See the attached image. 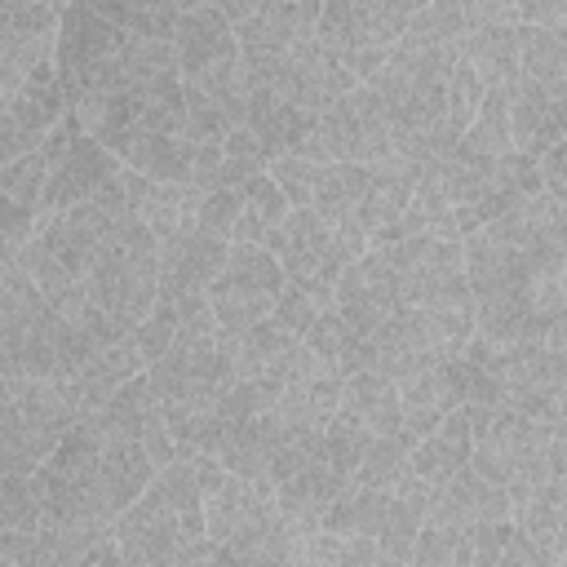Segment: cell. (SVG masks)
I'll return each mask as SVG.
<instances>
[{"label":"cell","mask_w":567,"mask_h":567,"mask_svg":"<svg viewBox=\"0 0 567 567\" xmlns=\"http://www.w3.org/2000/svg\"><path fill=\"white\" fill-rule=\"evenodd\" d=\"M474 337L505 350L518 341L563 346V257H527L483 235L461 239Z\"/></svg>","instance_id":"cell-1"},{"label":"cell","mask_w":567,"mask_h":567,"mask_svg":"<svg viewBox=\"0 0 567 567\" xmlns=\"http://www.w3.org/2000/svg\"><path fill=\"white\" fill-rule=\"evenodd\" d=\"M155 292H159V244L133 217V208H124L111 221L66 323H75L93 346L133 341V332L155 306Z\"/></svg>","instance_id":"cell-2"},{"label":"cell","mask_w":567,"mask_h":567,"mask_svg":"<svg viewBox=\"0 0 567 567\" xmlns=\"http://www.w3.org/2000/svg\"><path fill=\"white\" fill-rule=\"evenodd\" d=\"M111 540L124 558L146 567H195L208 549L204 536V492L190 461H173L159 470L146 492L111 523Z\"/></svg>","instance_id":"cell-3"},{"label":"cell","mask_w":567,"mask_h":567,"mask_svg":"<svg viewBox=\"0 0 567 567\" xmlns=\"http://www.w3.org/2000/svg\"><path fill=\"white\" fill-rule=\"evenodd\" d=\"M93 350L97 346L66 323L22 270L0 279V385L66 381Z\"/></svg>","instance_id":"cell-4"},{"label":"cell","mask_w":567,"mask_h":567,"mask_svg":"<svg viewBox=\"0 0 567 567\" xmlns=\"http://www.w3.org/2000/svg\"><path fill=\"white\" fill-rule=\"evenodd\" d=\"M470 421V465L496 483L509 496V514L514 505H523L540 483L563 478V421H532L523 412L509 408H492V412H474Z\"/></svg>","instance_id":"cell-5"},{"label":"cell","mask_w":567,"mask_h":567,"mask_svg":"<svg viewBox=\"0 0 567 567\" xmlns=\"http://www.w3.org/2000/svg\"><path fill=\"white\" fill-rule=\"evenodd\" d=\"M142 377H146V385H151V394L159 403V416L168 425L177 461H190L204 421L213 416L221 394L235 385V372H230V359H226L217 332L168 346L155 363L142 368Z\"/></svg>","instance_id":"cell-6"},{"label":"cell","mask_w":567,"mask_h":567,"mask_svg":"<svg viewBox=\"0 0 567 567\" xmlns=\"http://www.w3.org/2000/svg\"><path fill=\"white\" fill-rule=\"evenodd\" d=\"M173 53H177V80L204 93L239 128L244 124V66H239V40L226 13L217 4H182V18L173 27Z\"/></svg>","instance_id":"cell-7"},{"label":"cell","mask_w":567,"mask_h":567,"mask_svg":"<svg viewBox=\"0 0 567 567\" xmlns=\"http://www.w3.org/2000/svg\"><path fill=\"white\" fill-rule=\"evenodd\" d=\"M80 425L58 381L0 385V474H35Z\"/></svg>","instance_id":"cell-8"},{"label":"cell","mask_w":567,"mask_h":567,"mask_svg":"<svg viewBox=\"0 0 567 567\" xmlns=\"http://www.w3.org/2000/svg\"><path fill=\"white\" fill-rule=\"evenodd\" d=\"M416 9H421L416 0H332V4H319L315 35L363 84L390 58V49L399 44Z\"/></svg>","instance_id":"cell-9"},{"label":"cell","mask_w":567,"mask_h":567,"mask_svg":"<svg viewBox=\"0 0 567 567\" xmlns=\"http://www.w3.org/2000/svg\"><path fill=\"white\" fill-rule=\"evenodd\" d=\"M363 252H368L363 235L332 230L328 221H319L306 208H288V217H284V226H279V235L270 244V257L279 261L284 284H292V288H301V292H310L319 301H332L337 279Z\"/></svg>","instance_id":"cell-10"},{"label":"cell","mask_w":567,"mask_h":567,"mask_svg":"<svg viewBox=\"0 0 567 567\" xmlns=\"http://www.w3.org/2000/svg\"><path fill=\"white\" fill-rule=\"evenodd\" d=\"M381 252L399 301L408 310H470V288H465V266H461V239H434V235H416L390 248H372Z\"/></svg>","instance_id":"cell-11"},{"label":"cell","mask_w":567,"mask_h":567,"mask_svg":"<svg viewBox=\"0 0 567 567\" xmlns=\"http://www.w3.org/2000/svg\"><path fill=\"white\" fill-rule=\"evenodd\" d=\"M40 151L49 155V177H44V190H40V204L35 213H62V208H75V204H89L97 195H106L115 186V177L124 173V164L97 146L80 120L66 111V120L40 142Z\"/></svg>","instance_id":"cell-12"},{"label":"cell","mask_w":567,"mask_h":567,"mask_svg":"<svg viewBox=\"0 0 567 567\" xmlns=\"http://www.w3.org/2000/svg\"><path fill=\"white\" fill-rule=\"evenodd\" d=\"M390 155H394L390 124L363 84H354L346 97H337L319 115V128L301 151V159H315V164H359V168L385 164Z\"/></svg>","instance_id":"cell-13"},{"label":"cell","mask_w":567,"mask_h":567,"mask_svg":"<svg viewBox=\"0 0 567 567\" xmlns=\"http://www.w3.org/2000/svg\"><path fill=\"white\" fill-rule=\"evenodd\" d=\"M284 292V270L266 248L230 244L217 279L208 284V310L217 332H244L261 319H270L275 301Z\"/></svg>","instance_id":"cell-14"},{"label":"cell","mask_w":567,"mask_h":567,"mask_svg":"<svg viewBox=\"0 0 567 567\" xmlns=\"http://www.w3.org/2000/svg\"><path fill=\"white\" fill-rule=\"evenodd\" d=\"M359 80L341 66V58L310 31L301 35L275 66H266L248 89H261V93H275L284 102H292L297 111L306 115H323L337 97H346Z\"/></svg>","instance_id":"cell-15"},{"label":"cell","mask_w":567,"mask_h":567,"mask_svg":"<svg viewBox=\"0 0 567 567\" xmlns=\"http://www.w3.org/2000/svg\"><path fill=\"white\" fill-rule=\"evenodd\" d=\"M563 346L558 341H518L501 350V408L532 421H563Z\"/></svg>","instance_id":"cell-16"},{"label":"cell","mask_w":567,"mask_h":567,"mask_svg":"<svg viewBox=\"0 0 567 567\" xmlns=\"http://www.w3.org/2000/svg\"><path fill=\"white\" fill-rule=\"evenodd\" d=\"M217 341H221V350L230 359L235 381L261 390L270 403L284 390V381L297 372V363L306 359V346L292 332H284L275 319H261V323H252L244 332H217Z\"/></svg>","instance_id":"cell-17"},{"label":"cell","mask_w":567,"mask_h":567,"mask_svg":"<svg viewBox=\"0 0 567 567\" xmlns=\"http://www.w3.org/2000/svg\"><path fill=\"white\" fill-rule=\"evenodd\" d=\"M58 4H0V93L53 62Z\"/></svg>","instance_id":"cell-18"},{"label":"cell","mask_w":567,"mask_h":567,"mask_svg":"<svg viewBox=\"0 0 567 567\" xmlns=\"http://www.w3.org/2000/svg\"><path fill=\"white\" fill-rule=\"evenodd\" d=\"M341 381H346V372H341V363H332V359H319V354H310L306 350V359L297 363V372L284 381V390L275 394V416H279V425H288V430H319L323 434V425L337 416V408H341Z\"/></svg>","instance_id":"cell-19"},{"label":"cell","mask_w":567,"mask_h":567,"mask_svg":"<svg viewBox=\"0 0 567 567\" xmlns=\"http://www.w3.org/2000/svg\"><path fill=\"white\" fill-rule=\"evenodd\" d=\"M509 102V151L540 159L549 146L563 142L567 133V93H549L532 80H514L505 89Z\"/></svg>","instance_id":"cell-20"},{"label":"cell","mask_w":567,"mask_h":567,"mask_svg":"<svg viewBox=\"0 0 567 567\" xmlns=\"http://www.w3.org/2000/svg\"><path fill=\"white\" fill-rule=\"evenodd\" d=\"M399 394V416L403 430L412 439L430 434L443 416H452L461 408V377H456V354L452 359H430L421 368H412L408 377L394 381Z\"/></svg>","instance_id":"cell-21"},{"label":"cell","mask_w":567,"mask_h":567,"mask_svg":"<svg viewBox=\"0 0 567 567\" xmlns=\"http://www.w3.org/2000/svg\"><path fill=\"white\" fill-rule=\"evenodd\" d=\"M505 518H509V496L496 483H487L474 465L456 470L443 487H434L430 509H425V523L456 527V532H474V527L505 523Z\"/></svg>","instance_id":"cell-22"},{"label":"cell","mask_w":567,"mask_h":567,"mask_svg":"<svg viewBox=\"0 0 567 567\" xmlns=\"http://www.w3.org/2000/svg\"><path fill=\"white\" fill-rule=\"evenodd\" d=\"M213 310H208V292H155L151 315L142 319V328L133 332V346L142 354V368L155 363L168 346L190 341V337H213Z\"/></svg>","instance_id":"cell-23"},{"label":"cell","mask_w":567,"mask_h":567,"mask_svg":"<svg viewBox=\"0 0 567 567\" xmlns=\"http://www.w3.org/2000/svg\"><path fill=\"white\" fill-rule=\"evenodd\" d=\"M137 372H142L137 346H133V341H115V346H97V350H93L66 381H58V385H62L71 412L84 421V416H93L124 381H133Z\"/></svg>","instance_id":"cell-24"},{"label":"cell","mask_w":567,"mask_h":567,"mask_svg":"<svg viewBox=\"0 0 567 567\" xmlns=\"http://www.w3.org/2000/svg\"><path fill=\"white\" fill-rule=\"evenodd\" d=\"M199 199H204V190H195V186L151 182V177L128 168V208L155 235V244H168V239L186 235L199 217Z\"/></svg>","instance_id":"cell-25"},{"label":"cell","mask_w":567,"mask_h":567,"mask_svg":"<svg viewBox=\"0 0 567 567\" xmlns=\"http://www.w3.org/2000/svg\"><path fill=\"white\" fill-rule=\"evenodd\" d=\"M226 252H230V244L199 226L159 244V292H208Z\"/></svg>","instance_id":"cell-26"},{"label":"cell","mask_w":567,"mask_h":567,"mask_svg":"<svg viewBox=\"0 0 567 567\" xmlns=\"http://www.w3.org/2000/svg\"><path fill=\"white\" fill-rule=\"evenodd\" d=\"M244 128L270 151V159H279V155H297L301 159L306 142L319 128V115H306L292 102L275 97V93L244 89Z\"/></svg>","instance_id":"cell-27"},{"label":"cell","mask_w":567,"mask_h":567,"mask_svg":"<svg viewBox=\"0 0 567 567\" xmlns=\"http://www.w3.org/2000/svg\"><path fill=\"white\" fill-rule=\"evenodd\" d=\"M363 186H368V168H359V164H315L306 213H315L332 230L363 235L359 221H354L359 217V204H363Z\"/></svg>","instance_id":"cell-28"},{"label":"cell","mask_w":567,"mask_h":567,"mask_svg":"<svg viewBox=\"0 0 567 567\" xmlns=\"http://www.w3.org/2000/svg\"><path fill=\"white\" fill-rule=\"evenodd\" d=\"M470 447H474V439H470V421H465V412L456 408V412L443 416L430 434L416 439V447H412V456H408V474L421 478V483L434 492V487H443L456 470L470 465Z\"/></svg>","instance_id":"cell-29"},{"label":"cell","mask_w":567,"mask_h":567,"mask_svg":"<svg viewBox=\"0 0 567 567\" xmlns=\"http://www.w3.org/2000/svg\"><path fill=\"white\" fill-rule=\"evenodd\" d=\"M416 168L403 159V155H390L385 164H372L368 168V186H363V204H359V230L363 239H372L377 230H385L390 221L403 217L408 199H412V186H416Z\"/></svg>","instance_id":"cell-30"},{"label":"cell","mask_w":567,"mask_h":567,"mask_svg":"<svg viewBox=\"0 0 567 567\" xmlns=\"http://www.w3.org/2000/svg\"><path fill=\"white\" fill-rule=\"evenodd\" d=\"M461 58L483 80V89H509L518 80V27L514 22H470Z\"/></svg>","instance_id":"cell-31"},{"label":"cell","mask_w":567,"mask_h":567,"mask_svg":"<svg viewBox=\"0 0 567 567\" xmlns=\"http://www.w3.org/2000/svg\"><path fill=\"white\" fill-rule=\"evenodd\" d=\"M341 487H346L341 474L328 465V456H319V461H310L306 470H297L292 478H284L275 487V505L292 527H323V514H328V505L337 501Z\"/></svg>","instance_id":"cell-32"},{"label":"cell","mask_w":567,"mask_h":567,"mask_svg":"<svg viewBox=\"0 0 567 567\" xmlns=\"http://www.w3.org/2000/svg\"><path fill=\"white\" fill-rule=\"evenodd\" d=\"M0 106H4L22 128H31L35 137H49V133L66 120V93H62V80H58V71H53V62L40 66L35 75H27L18 89L0 93Z\"/></svg>","instance_id":"cell-33"},{"label":"cell","mask_w":567,"mask_h":567,"mask_svg":"<svg viewBox=\"0 0 567 567\" xmlns=\"http://www.w3.org/2000/svg\"><path fill=\"white\" fill-rule=\"evenodd\" d=\"M337 412L350 416L354 425H363L368 434H394V430H403L394 381H385L377 372H346V381H341V408Z\"/></svg>","instance_id":"cell-34"},{"label":"cell","mask_w":567,"mask_h":567,"mask_svg":"<svg viewBox=\"0 0 567 567\" xmlns=\"http://www.w3.org/2000/svg\"><path fill=\"white\" fill-rule=\"evenodd\" d=\"M288 217V199L279 195V186L270 182V173L252 177L239 186V217L230 226V244H252V248H266L275 244L279 226Z\"/></svg>","instance_id":"cell-35"},{"label":"cell","mask_w":567,"mask_h":567,"mask_svg":"<svg viewBox=\"0 0 567 567\" xmlns=\"http://www.w3.org/2000/svg\"><path fill=\"white\" fill-rule=\"evenodd\" d=\"M470 567H563V554L540 549L536 540H527V536L505 518V523L474 527Z\"/></svg>","instance_id":"cell-36"},{"label":"cell","mask_w":567,"mask_h":567,"mask_svg":"<svg viewBox=\"0 0 567 567\" xmlns=\"http://www.w3.org/2000/svg\"><path fill=\"white\" fill-rule=\"evenodd\" d=\"M518 75L549 93H567V35L549 27H518Z\"/></svg>","instance_id":"cell-37"},{"label":"cell","mask_w":567,"mask_h":567,"mask_svg":"<svg viewBox=\"0 0 567 567\" xmlns=\"http://www.w3.org/2000/svg\"><path fill=\"white\" fill-rule=\"evenodd\" d=\"M509 523H514L527 540H536L540 549L563 554V478L540 483L523 505H514Z\"/></svg>","instance_id":"cell-38"},{"label":"cell","mask_w":567,"mask_h":567,"mask_svg":"<svg viewBox=\"0 0 567 567\" xmlns=\"http://www.w3.org/2000/svg\"><path fill=\"white\" fill-rule=\"evenodd\" d=\"M416 439L408 430H394V434H377L372 447L363 452L359 470L350 474V487H368V492H390L403 474H408V456H412Z\"/></svg>","instance_id":"cell-39"},{"label":"cell","mask_w":567,"mask_h":567,"mask_svg":"<svg viewBox=\"0 0 567 567\" xmlns=\"http://www.w3.org/2000/svg\"><path fill=\"white\" fill-rule=\"evenodd\" d=\"M381 514H385V492H368V487H341L337 492V501L328 505V514H323V532H332V536H377V527H381Z\"/></svg>","instance_id":"cell-40"},{"label":"cell","mask_w":567,"mask_h":567,"mask_svg":"<svg viewBox=\"0 0 567 567\" xmlns=\"http://www.w3.org/2000/svg\"><path fill=\"white\" fill-rule=\"evenodd\" d=\"M461 142L487 159H501L509 151V102H505V89H487L470 128L461 133Z\"/></svg>","instance_id":"cell-41"},{"label":"cell","mask_w":567,"mask_h":567,"mask_svg":"<svg viewBox=\"0 0 567 567\" xmlns=\"http://www.w3.org/2000/svg\"><path fill=\"white\" fill-rule=\"evenodd\" d=\"M106 22H115L133 40H159L173 44V27L182 18V4H97Z\"/></svg>","instance_id":"cell-42"},{"label":"cell","mask_w":567,"mask_h":567,"mask_svg":"<svg viewBox=\"0 0 567 567\" xmlns=\"http://www.w3.org/2000/svg\"><path fill=\"white\" fill-rule=\"evenodd\" d=\"M470 554H474V532L421 523L408 567H470Z\"/></svg>","instance_id":"cell-43"},{"label":"cell","mask_w":567,"mask_h":567,"mask_svg":"<svg viewBox=\"0 0 567 567\" xmlns=\"http://www.w3.org/2000/svg\"><path fill=\"white\" fill-rule=\"evenodd\" d=\"M40 523L35 474H0V532H35Z\"/></svg>","instance_id":"cell-44"},{"label":"cell","mask_w":567,"mask_h":567,"mask_svg":"<svg viewBox=\"0 0 567 567\" xmlns=\"http://www.w3.org/2000/svg\"><path fill=\"white\" fill-rule=\"evenodd\" d=\"M44 177H49V155L44 151H31L13 164L0 168V199H13V204H27L35 208L40 204V190H44Z\"/></svg>","instance_id":"cell-45"},{"label":"cell","mask_w":567,"mask_h":567,"mask_svg":"<svg viewBox=\"0 0 567 567\" xmlns=\"http://www.w3.org/2000/svg\"><path fill=\"white\" fill-rule=\"evenodd\" d=\"M447 124L456 128V133H465L470 128V120H474V111H478V102H483V80L470 71V62L465 58H456L452 62V71H447Z\"/></svg>","instance_id":"cell-46"},{"label":"cell","mask_w":567,"mask_h":567,"mask_svg":"<svg viewBox=\"0 0 567 567\" xmlns=\"http://www.w3.org/2000/svg\"><path fill=\"white\" fill-rule=\"evenodd\" d=\"M35 208H27V204H13V199H0V279L18 266V257H22V248L31 244V235H35Z\"/></svg>","instance_id":"cell-47"},{"label":"cell","mask_w":567,"mask_h":567,"mask_svg":"<svg viewBox=\"0 0 567 567\" xmlns=\"http://www.w3.org/2000/svg\"><path fill=\"white\" fill-rule=\"evenodd\" d=\"M328 306H332V301H319V297H310V292H301V288L284 284V292H279V301H275L270 319H275L284 332H292L297 341H306V337H310V328L319 323V315H323Z\"/></svg>","instance_id":"cell-48"},{"label":"cell","mask_w":567,"mask_h":567,"mask_svg":"<svg viewBox=\"0 0 567 567\" xmlns=\"http://www.w3.org/2000/svg\"><path fill=\"white\" fill-rule=\"evenodd\" d=\"M235 217H239V186H235V190H204V199H199V217H195L199 230H208V235H217V239L230 244V226H235Z\"/></svg>","instance_id":"cell-49"},{"label":"cell","mask_w":567,"mask_h":567,"mask_svg":"<svg viewBox=\"0 0 567 567\" xmlns=\"http://www.w3.org/2000/svg\"><path fill=\"white\" fill-rule=\"evenodd\" d=\"M40 142H44V137H35L31 128H22V124L0 106V168L13 164V159H22V155H31V151H40Z\"/></svg>","instance_id":"cell-50"},{"label":"cell","mask_w":567,"mask_h":567,"mask_svg":"<svg viewBox=\"0 0 567 567\" xmlns=\"http://www.w3.org/2000/svg\"><path fill=\"white\" fill-rule=\"evenodd\" d=\"M536 173H540V190L554 195V199H567V146H549L540 159H536Z\"/></svg>","instance_id":"cell-51"},{"label":"cell","mask_w":567,"mask_h":567,"mask_svg":"<svg viewBox=\"0 0 567 567\" xmlns=\"http://www.w3.org/2000/svg\"><path fill=\"white\" fill-rule=\"evenodd\" d=\"M195 567H261V563H252V558H244V554H235V549H226V545H208V549L195 558Z\"/></svg>","instance_id":"cell-52"},{"label":"cell","mask_w":567,"mask_h":567,"mask_svg":"<svg viewBox=\"0 0 567 567\" xmlns=\"http://www.w3.org/2000/svg\"><path fill=\"white\" fill-rule=\"evenodd\" d=\"M0 567H22V558H18V532H0Z\"/></svg>","instance_id":"cell-53"},{"label":"cell","mask_w":567,"mask_h":567,"mask_svg":"<svg viewBox=\"0 0 567 567\" xmlns=\"http://www.w3.org/2000/svg\"><path fill=\"white\" fill-rule=\"evenodd\" d=\"M377 567H408V563H399V558H385V554H381V558H377Z\"/></svg>","instance_id":"cell-54"}]
</instances>
